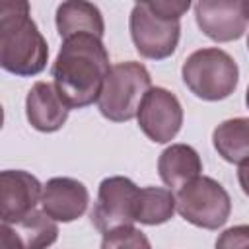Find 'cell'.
<instances>
[{"instance_id": "cell-1", "label": "cell", "mask_w": 249, "mask_h": 249, "mask_svg": "<svg viewBox=\"0 0 249 249\" xmlns=\"http://www.w3.org/2000/svg\"><path fill=\"white\" fill-rule=\"evenodd\" d=\"M109 70V53L101 37L80 33L62 41L51 76L62 101L70 109H84L99 99Z\"/></svg>"}, {"instance_id": "cell-2", "label": "cell", "mask_w": 249, "mask_h": 249, "mask_svg": "<svg viewBox=\"0 0 249 249\" xmlns=\"http://www.w3.org/2000/svg\"><path fill=\"white\" fill-rule=\"evenodd\" d=\"M49 60V45L25 0L0 2V66L19 78L37 76Z\"/></svg>"}, {"instance_id": "cell-3", "label": "cell", "mask_w": 249, "mask_h": 249, "mask_svg": "<svg viewBox=\"0 0 249 249\" xmlns=\"http://www.w3.org/2000/svg\"><path fill=\"white\" fill-rule=\"evenodd\" d=\"M191 8L189 0H152L132 6L128 27L136 51L144 58L163 60L171 56L181 37V16Z\"/></svg>"}, {"instance_id": "cell-4", "label": "cell", "mask_w": 249, "mask_h": 249, "mask_svg": "<svg viewBox=\"0 0 249 249\" xmlns=\"http://www.w3.org/2000/svg\"><path fill=\"white\" fill-rule=\"evenodd\" d=\"M181 76L189 91L198 99L222 101L235 91L239 68L226 51L218 47H204L185 58Z\"/></svg>"}, {"instance_id": "cell-5", "label": "cell", "mask_w": 249, "mask_h": 249, "mask_svg": "<svg viewBox=\"0 0 249 249\" xmlns=\"http://www.w3.org/2000/svg\"><path fill=\"white\" fill-rule=\"evenodd\" d=\"M150 89L152 78L142 62L126 60L113 64L103 82L97 109L107 121L126 123L138 115L140 105Z\"/></svg>"}, {"instance_id": "cell-6", "label": "cell", "mask_w": 249, "mask_h": 249, "mask_svg": "<svg viewBox=\"0 0 249 249\" xmlns=\"http://www.w3.org/2000/svg\"><path fill=\"white\" fill-rule=\"evenodd\" d=\"M175 206L181 218L196 228L218 230L231 214L228 191L212 177L200 175L175 195Z\"/></svg>"}, {"instance_id": "cell-7", "label": "cell", "mask_w": 249, "mask_h": 249, "mask_svg": "<svg viewBox=\"0 0 249 249\" xmlns=\"http://www.w3.org/2000/svg\"><path fill=\"white\" fill-rule=\"evenodd\" d=\"M140 187L123 175L105 177L99 183L97 200L91 210V224L97 231L109 233L117 228L132 226L136 222V202Z\"/></svg>"}, {"instance_id": "cell-8", "label": "cell", "mask_w": 249, "mask_h": 249, "mask_svg": "<svg viewBox=\"0 0 249 249\" xmlns=\"http://www.w3.org/2000/svg\"><path fill=\"white\" fill-rule=\"evenodd\" d=\"M140 130L156 144L171 142L183 124V107L177 95L165 88H152L136 115Z\"/></svg>"}, {"instance_id": "cell-9", "label": "cell", "mask_w": 249, "mask_h": 249, "mask_svg": "<svg viewBox=\"0 0 249 249\" xmlns=\"http://www.w3.org/2000/svg\"><path fill=\"white\" fill-rule=\"evenodd\" d=\"M245 0H200L195 4V19L200 31L218 43L237 41L247 31Z\"/></svg>"}, {"instance_id": "cell-10", "label": "cell", "mask_w": 249, "mask_h": 249, "mask_svg": "<svg viewBox=\"0 0 249 249\" xmlns=\"http://www.w3.org/2000/svg\"><path fill=\"white\" fill-rule=\"evenodd\" d=\"M43 185L23 169H4L0 173V220L14 224L29 216L41 202Z\"/></svg>"}, {"instance_id": "cell-11", "label": "cell", "mask_w": 249, "mask_h": 249, "mask_svg": "<svg viewBox=\"0 0 249 249\" xmlns=\"http://www.w3.org/2000/svg\"><path fill=\"white\" fill-rule=\"evenodd\" d=\"M89 191L88 187L72 177H53L43 185L41 206L43 212L54 222H74L88 210Z\"/></svg>"}, {"instance_id": "cell-12", "label": "cell", "mask_w": 249, "mask_h": 249, "mask_svg": "<svg viewBox=\"0 0 249 249\" xmlns=\"http://www.w3.org/2000/svg\"><path fill=\"white\" fill-rule=\"evenodd\" d=\"M56 239V222L39 210H33L19 222L0 224L2 249H47Z\"/></svg>"}, {"instance_id": "cell-13", "label": "cell", "mask_w": 249, "mask_h": 249, "mask_svg": "<svg viewBox=\"0 0 249 249\" xmlns=\"http://www.w3.org/2000/svg\"><path fill=\"white\" fill-rule=\"evenodd\" d=\"M70 107L58 95L54 84L35 82L25 97V115L29 124L39 132H56L62 128Z\"/></svg>"}, {"instance_id": "cell-14", "label": "cell", "mask_w": 249, "mask_h": 249, "mask_svg": "<svg viewBox=\"0 0 249 249\" xmlns=\"http://www.w3.org/2000/svg\"><path fill=\"white\" fill-rule=\"evenodd\" d=\"M202 161L198 152L189 144H171L158 158L160 179L171 191H179L200 177Z\"/></svg>"}, {"instance_id": "cell-15", "label": "cell", "mask_w": 249, "mask_h": 249, "mask_svg": "<svg viewBox=\"0 0 249 249\" xmlns=\"http://www.w3.org/2000/svg\"><path fill=\"white\" fill-rule=\"evenodd\" d=\"M54 21L62 41L80 33H89L103 39V33H105V21H103L101 10L95 4L84 2V0L62 2L56 8Z\"/></svg>"}, {"instance_id": "cell-16", "label": "cell", "mask_w": 249, "mask_h": 249, "mask_svg": "<svg viewBox=\"0 0 249 249\" xmlns=\"http://www.w3.org/2000/svg\"><path fill=\"white\" fill-rule=\"evenodd\" d=\"M212 144L226 161L241 163L249 158V117H235L220 123L212 132Z\"/></svg>"}, {"instance_id": "cell-17", "label": "cell", "mask_w": 249, "mask_h": 249, "mask_svg": "<svg viewBox=\"0 0 249 249\" xmlns=\"http://www.w3.org/2000/svg\"><path fill=\"white\" fill-rule=\"evenodd\" d=\"M175 195L171 189L163 187H144L140 189L138 202H136V222L144 226H160L173 218Z\"/></svg>"}, {"instance_id": "cell-18", "label": "cell", "mask_w": 249, "mask_h": 249, "mask_svg": "<svg viewBox=\"0 0 249 249\" xmlns=\"http://www.w3.org/2000/svg\"><path fill=\"white\" fill-rule=\"evenodd\" d=\"M101 249H152V245L144 231L134 226H124L103 233Z\"/></svg>"}, {"instance_id": "cell-19", "label": "cell", "mask_w": 249, "mask_h": 249, "mask_svg": "<svg viewBox=\"0 0 249 249\" xmlns=\"http://www.w3.org/2000/svg\"><path fill=\"white\" fill-rule=\"evenodd\" d=\"M216 249H249V224H239L222 231L216 239Z\"/></svg>"}, {"instance_id": "cell-20", "label": "cell", "mask_w": 249, "mask_h": 249, "mask_svg": "<svg viewBox=\"0 0 249 249\" xmlns=\"http://www.w3.org/2000/svg\"><path fill=\"white\" fill-rule=\"evenodd\" d=\"M237 181H239L241 191L249 196V158L239 163V167H237Z\"/></svg>"}, {"instance_id": "cell-21", "label": "cell", "mask_w": 249, "mask_h": 249, "mask_svg": "<svg viewBox=\"0 0 249 249\" xmlns=\"http://www.w3.org/2000/svg\"><path fill=\"white\" fill-rule=\"evenodd\" d=\"M243 6H245V16L249 19V2H243ZM247 49H249V37H247Z\"/></svg>"}, {"instance_id": "cell-22", "label": "cell", "mask_w": 249, "mask_h": 249, "mask_svg": "<svg viewBox=\"0 0 249 249\" xmlns=\"http://www.w3.org/2000/svg\"><path fill=\"white\" fill-rule=\"evenodd\" d=\"M245 103H247V107H249V86H247V93H245Z\"/></svg>"}]
</instances>
